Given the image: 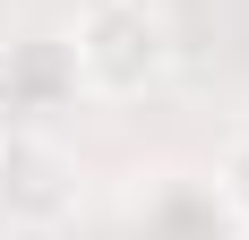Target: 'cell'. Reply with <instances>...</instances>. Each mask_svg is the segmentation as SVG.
<instances>
[{"instance_id":"obj_1","label":"cell","mask_w":249,"mask_h":240,"mask_svg":"<svg viewBox=\"0 0 249 240\" xmlns=\"http://www.w3.org/2000/svg\"><path fill=\"white\" fill-rule=\"evenodd\" d=\"M163 17L146 0H86L69 34V69L95 86V95H146L163 77Z\"/></svg>"},{"instance_id":"obj_2","label":"cell","mask_w":249,"mask_h":240,"mask_svg":"<svg viewBox=\"0 0 249 240\" xmlns=\"http://www.w3.org/2000/svg\"><path fill=\"white\" fill-rule=\"evenodd\" d=\"M215 180H224V197H232V206L249 215V137H241V146L224 154V171H215Z\"/></svg>"}]
</instances>
